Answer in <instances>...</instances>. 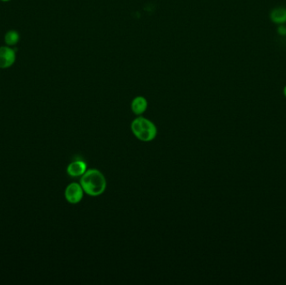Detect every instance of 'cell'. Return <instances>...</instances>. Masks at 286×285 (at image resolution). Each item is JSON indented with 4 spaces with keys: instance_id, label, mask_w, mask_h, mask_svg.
Here are the masks:
<instances>
[{
    "instance_id": "1",
    "label": "cell",
    "mask_w": 286,
    "mask_h": 285,
    "mask_svg": "<svg viewBox=\"0 0 286 285\" xmlns=\"http://www.w3.org/2000/svg\"><path fill=\"white\" fill-rule=\"evenodd\" d=\"M80 184L84 193L91 197L101 195L106 188L105 176L97 169L86 170L80 177Z\"/></svg>"
},
{
    "instance_id": "2",
    "label": "cell",
    "mask_w": 286,
    "mask_h": 285,
    "mask_svg": "<svg viewBox=\"0 0 286 285\" xmlns=\"http://www.w3.org/2000/svg\"><path fill=\"white\" fill-rule=\"evenodd\" d=\"M131 128L134 136L140 141L145 142L154 140L157 135V126H155V124L142 116L133 120Z\"/></svg>"
},
{
    "instance_id": "3",
    "label": "cell",
    "mask_w": 286,
    "mask_h": 285,
    "mask_svg": "<svg viewBox=\"0 0 286 285\" xmlns=\"http://www.w3.org/2000/svg\"><path fill=\"white\" fill-rule=\"evenodd\" d=\"M15 61L16 52L13 47L0 46V69H8L13 66Z\"/></svg>"
},
{
    "instance_id": "4",
    "label": "cell",
    "mask_w": 286,
    "mask_h": 285,
    "mask_svg": "<svg viewBox=\"0 0 286 285\" xmlns=\"http://www.w3.org/2000/svg\"><path fill=\"white\" fill-rule=\"evenodd\" d=\"M84 190L80 183H70L65 191V198L68 203L71 204H77L82 200Z\"/></svg>"
},
{
    "instance_id": "5",
    "label": "cell",
    "mask_w": 286,
    "mask_h": 285,
    "mask_svg": "<svg viewBox=\"0 0 286 285\" xmlns=\"http://www.w3.org/2000/svg\"><path fill=\"white\" fill-rule=\"evenodd\" d=\"M87 170V165L83 160H75L68 165L67 174L70 177H81Z\"/></svg>"
},
{
    "instance_id": "6",
    "label": "cell",
    "mask_w": 286,
    "mask_h": 285,
    "mask_svg": "<svg viewBox=\"0 0 286 285\" xmlns=\"http://www.w3.org/2000/svg\"><path fill=\"white\" fill-rule=\"evenodd\" d=\"M147 106H148L147 100L142 95L136 96L131 103L132 112L137 116H142V114L145 113V111H147Z\"/></svg>"
},
{
    "instance_id": "7",
    "label": "cell",
    "mask_w": 286,
    "mask_h": 285,
    "mask_svg": "<svg viewBox=\"0 0 286 285\" xmlns=\"http://www.w3.org/2000/svg\"><path fill=\"white\" fill-rule=\"evenodd\" d=\"M270 18L276 24H285L286 23V8L278 7L274 8L270 13Z\"/></svg>"
},
{
    "instance_id": "8",
    "label": "cell",
    "mask_w": 286,
    "mask_h": 285,
    "mask_svg": "<svg viewBox=\"0 0 286 285\" xmlns=\"http://www.w3.org/2000/svg\"><path fill=\"white\" fill-rule=\"evenodd\" d=\"M19 39H20L19 33L14 29L8 30L4 34V43H5V45H8V46H14L19 42Z\"/></svg>"
},
{
    "instance_id": "9",
    "label": "cell",
    "mask_w": 286,
    "mask_h": 285,
    "mask_svg": "<svg viewBox=\"0 0 286 285\" xmlns=\"http://www.w3.org/2000/svg\"><path fill=\"white\" fill-rule=\"evenodd\" d=\"M277 32H278L280 35H286V27L284 25V24H281L279 26L278 29H277Z\"/></svg>"
},
{
    "instance_id": "10",
    "label": "cell",
    "mask_w": 286,
    "mask_h": 285,
    "mask_svg": "<svg viewBox=\"0 0 286 285\" xmlns=\"http://www.w3.org/2000/svg\"><path fill=\"white\" fill-rule=\"evenodd\" d=\"M283 94H284V96H285V97L286 98V85H285V87H284Z\"/></svg>"
},
{
    "instance_id": "11",
    "label": "cell",
    "mask_w": 286,
    "mask_h": 285,
    "mask_svg": "<svg viewBox=\"0 0 286 285\" xmlns=\"http://www.w3.org/2000/svg\"><path fill=\"white\" fill-rule=\"evenodd\" d=\"M0 1H2V2H4V3H6V2H9V1H11V0H0Z\"/></svg>"
},
{
    "instance_id": "12",
    "label": "cell",
    "mask_w": 286,
    "mask_h": 285,
    "mask_svg": "<svg viewBox=\"0 0 286 285\" xmlns=\"http://www.w3.org/2000/svg\"></svg>"
}]
</instances>
